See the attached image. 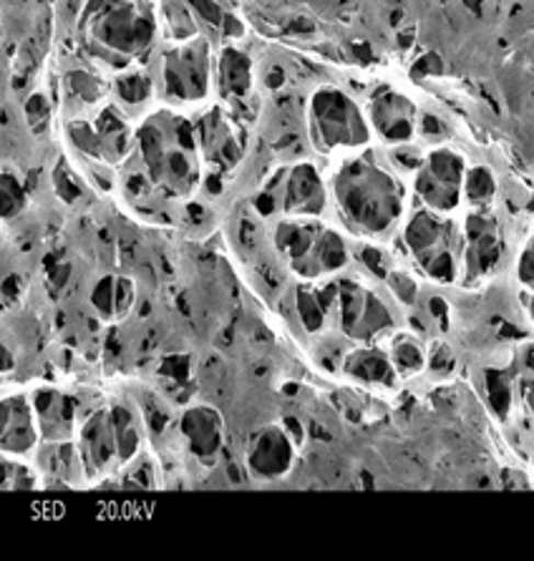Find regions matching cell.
<instances>
[{
	"label": "cell",
	"instance_id": "cell-11",
	"mask_svg": "<svg viewBox=\"0 0 534 561\" xmlns=\"http://www.w3.org/2000/svg\"><path fill=\"white\" fill-rule=\"evenodd\" d=\"M502 260V234L497 219L487 209H477L464 225V260L466 275L479 277Z\"/></svg>",
	"mask_w": 534,
	"mask_h": 561
},
{
	"label": "cell",
	"instance_id": "cell-29",
	"mask_svg": "<svg viewBox=\"0 0 534 561\" xmlns=\"http://www.w3.org/2000/svg\"><path fill=\"white\" fill-rule=\"evenodd\" d=\"M36 479L21 463H5V489H33Z\"/></svg>",
	"mask_w": 534,
	"mask_h": 561
},
{
	"label": "cell",
	"instance_id": "cell-33",
	"mask_svg": "<svg viewBox=\"0 0 534 561\" xmlns=\"http://www.w3.org/2000/svg\"><path fill=\"white\" fill-rule=\"evenodd\" d=\"M29 118H31V126H36V129H41V126H46L48 106H46V101L41 99V96H33L29 101Z\"/></svg>",
	"mask_w": 534,
	"mask_h": 561
},
{
	"label": "cell",
	"instance_id": "cell-37",
	"mask_svg": "<svg viewBox=\"0 0 534 561\" xmlns=\"http://www.w3.org/2000/svg\"><path fill=\"white\" fill-rule=\"evenodd\" d=\"M530 312H532V320H534V297H532V305H530Z\"/></svg>",
	"mask_w": 534,
	"mask_h": 561
},
{
	"label": "cell",
	"instance_id": "cell-7",
	"mask_svg": "<svg viewBox=\"0 0 534 561\" xmlns=\"http://www.w3.org/2000/svg\"><path fill=\"white\" fill-rule=\"evenodd\" d=\"M464 176V159L452 149H436L419 167L417 180H413V192H417L421 207L446 215V211L459 207Z\"/></svg>",
	"mask_w": 534,
	"mask_h": 561
},
{
	"label": "cell",
	"instance_id": "cell-16",
	"mask_svg": "<svg viewBox=\"0 0 534 561\" xmlns=\"http://www.w3.org/2000/svg\"><path fill=\"white\" fill-rule=\"evenodd\" d=\"M81 456L87 461V469H104V466L118 456L116 448V433L112 426L109 413L91 415L87 426L81 431Z\"/></svg>",
	"mask_w": 534,
	"mask_h": 561
},
{
	"label": "cell",
	"instance_id": "cell-9",
	"mask_svg": "<svg viewBox=\"0 0 534 561\" xmlns=\"http://www.w3.org/2000/svg\"><path fill=\"white\" fill-rule=\"evenodd\" d=\"M368 122L371 129L384 141L394 144V147H398V144H411V139L419 131L417 104L391 87H378L373 91L368 104Z\"/></svg>",
	"mask_w": 534,
	"mask_h": 561
},
{
	"label": "cell",
	"instance_id": "cell-30",
	"mask_svg": "<svg viewBox=\"0 0 534 561\" xmlns=\"http://www.w3.org/2000/svg\"><path fill=\"white\" fill-rule=\"evenodd\" d=\"M516 277H520L522 285H527L534 290V234L527 242V248L522 250L520 262H516Z\"/></svg>",
	"mask_w": 534,
	"mask_h": 561
},
{
	"label": "cell",
	"instance_id": "cell-8",
	"mask_svg": "<svg viewBox=\"0 0 534 561\" xmlns=\"http://www.w3.org/2000/svg\"><path fill=\"white\" fill-rule=\"evenodd\" d=\"M209 50L202 41H190L169 50L162 66L164 91L172 101H197L209 89Z\"/></svg>",
	"mask_w": 534,
	"mask_h": 561
},
{
	"label": "cell",
	"instance_id": "cell-25",
	"mask_svg": "<svg viewBox=\"0 0 534 561\" xmlns=\"http://www.w3.org/2000/svg\"><path fill=\"white\" fill-rule=\"evenodd\" d=\"M394 360L398 365V370L413 373V370H421L423 353L413 340H398V345L394 347Z\"/></svg>",
	"mask_w": 534,
	"mask_h": 561
},
{
	"label": "cell",
	"instance_id": "cell-24",
	"mask_svg": "<svg viewBox=\"0 0 534 561\" xmlns=\"http://www.w3.org/2000/svg\"><path fill=\"white\" fill-rule=\"evenodd\" d=\"M116 93L126 104H141V101L151 96V81L141 73H129L116 81Z\"/></svg>",
	"mask_w": 534,
	"mask_h": 561
},
{
	"label": "cell",
	"instance_id": "cell-35",
	"mask_svg": "<svg viewBox=\"0 0 534 561\" xmlns=\"http://www.w3.org/2000/svg\"><path fill=\"white\" fill-rule=\"evenodd\" d=\"M527 368H530L532 376L524 378V396H527V403L532 405V411H534V351H530V355H527Z\"/></svg>",
	"mask_w": 534,
	"mask_h": 561
},
{
	"label": "cell",
	"instance_id": "cell-36",
	"mask_svg": "<svg viewBox=\"0 0 534 561\" xmlns=\"http://www.w3.org/2000/svg\"><path fill=\"white\" fill-rule=\"evenodd\" d=\"M431 314L439 318V322H442L444 330L448 328L446 325V305H444V300H431Z\"/></svg>",
	"mask_w": 534,
	"mask_h": 561
},
{
	"label": "cell",
	"instance_id": "cell-23",
	"mask_svg": "<svg viewBox=\"0 0 534 561\" xmlns=\"http://www.w3.org/2000/svg\"><path fill=\"white\" fill-rule=\"evenodd\" d=\"M487 393H489V403L495 408V413L499 419H504L510 413L512 405V386L510 380L504 378V373L499 370H489L487 373Z\"/></svg>",
	"mask_w": 534,
	"mask_h": 561
},
{
	"label": "cell",
	"instance_id": "cell-2",
	"mask_svg": "<svg viewBox=\"0 0 534 561\" xmlns=\"http://www.w3.org/2000/svg\"><path fill=\"white\" fill-rule=\"evenodd\" d=\"M139 154L151 184L184 194L197 184V136L184 118H149L137 134Z\"/></svg>",
	"mask_w": 534,
	"mask_h": 561
},
{
	"label": "cell",
	"instance_id": "cell-21",
	"mask_svg": "<svg viewBox=\"0 0 534 561\" xmlns=\"http://www.w3.org/2000/svg\"><path fill=\"white\" fill-rule=\"evenodd\" d=\"M109 419H112V426L116 433L118 458H122V461H129V458L137 454V446H139V433L134 428L132 413L118 405L114 411H109Z\"/></svg>",
	"mask_w": 534,
	"mask_h": 561
},
{
	"label": "cell",
	"instance_id": "cell-3",
	"mask_svg": "<svg viewBox=\"0 0 534 561\" xmlns=\"http://www.w3.org/2000/svg\"><path fill=\"white\" fill-rule=\"evenodd\" d=\"M93 8L101 13L91 28V54L109 66H129L155 41V21L134 0H109Z\"/></svg>",
	"mask_w": 534,
	"mask_h": 561
},
{
	"label": "cell",
	"instance_id": "cell-28",
	"mask_svg": "<svg viewBox=\"0 0 534 561\" xmlns=\"http://www.w3.org/2000/svg\"><path fill=\"white\" fill-rule=\"evenodd\" d=\"M388 283H391L394 295H396L398 300H401L404 305H411L413 300H417L419 287H417V283H413V279H411L409 275H404V272H394V275L388 277Z\"/></svg>",
	"mask_w": 534,
	"mask_h": 561
},
{
	"label": "cell",
	"instance_id": "cell-12",
	"mask_svg": "<svg viewBox=\"0 0 534 561\" xmlns=\"http://www.w3.org/2000/svg\"><path fill=\"white\" fill-rule=\"evenodd\" d=\"M328 190L320 182V174L313 164L293 167L285 176L283 186V209L291 217L316 219L326 211Z\"/></svg>",
	"mask_w": 534,
	"mask_h": 561
},
{
	"label": "cell",
	"instance_id": "cell-19",
	"mask_svg": "<svg viewBox=\"0 0 534 561\" xmlns=\"http://www.w3.org/2000/svg\"><path fill=\"white\" fill-rule=\"evenodd\" d=\"M345 373L366 382H384V386H391L394 382L391 363H388L386 355L378 351L353 353L351 358L345 360Z\"/></svg>",
	"mask_w": 534,
	"mask_h": 561
},
{
	"label": "cell",
	"instance_id": "cell-15",
	"mask_svg": "<svg viewBox=\"0 0 534 561\" xmlns=\"http://www.w3.org/2000/svg\"><path fill=\"white\" fill-rule=\"evenodd\" d=\"M36 408L29 405L23 396L8 398L3 403V448L13 454H29L36 446Z\"/></svg>",
	"mask_w": 534,
	"mask_h": 561
},
{
	"label": "cell",
	"instance_id": "cell-31",
	"mask_svg": "<svg viewBox=\"0 0 534 561\" xmlns=\"http://www.w3.org/2000/svg\"><path fill=\"white\" fill-rule=\"evenodd\" d=\"M359 257H361L363 265H366L373 272V275L386 277V267H384L386 262H384V254H380L378 248H361Z\"/></svg>",
	"mask_w": 534,
	"mask_h": 561
},
{
	"label": "cell",
	"instance_id": "cell-18",
	"mask_svg": "<svg viewBox=\"0 0 534 561\" xmlns=\"http://www.w3.org/2000/svg\"><path fill=\"white\" fill-rule=\"evenodd\" d=\"M217 76H219V89H223L225 96L230 99L245 96L252 83V66L248 61V56L235 48H227L223 58H219Z\"/></svg>",
	"mask_w": 534,
	"mask_h": 561
},
{
	"label": "cell",
	"instance_id": "cell-14",
	"mask_svg": "<svg viewBox=\"0 0 534 561\" xmlns=\"http://www.w3.org/2000/svg\"><path fill=\"white\" fill-rule=\"evenodd\" d=\"M182 433L194 456L212 458L217 456L219 444H223V421L212 408H190L182 415Z\"/></svg>",
	"mask_w": 534,
	"mask_h": 561
},
{
	"label": "cell",
	"instance_id": "cell-34",
	"mask_svg": "<svg viewBox=\"0 0 534 561\" xmlns=\"http://www.w3.org/2000/svg\"><path fill=\"white\" fill-rule=\"evenodd\" d=\"M454 365V355L446 345H436L434 355H431V368L434 370H448Z\"/></svg>",
	"mask_w": 534,
	"mask_h": 561
},
{
	"label": "cell",
	"instance_id": "cell-10",
	"mask_svg": "<svg viewBox=\"0 0 534 561\" xmlns=\"http://www.w3.org/2000/svg\"><path fill=\"white\" fill-rule=\"evenodd\" d=\"M338 302H341L343 330L351 337L366 340L391 325V312L386 310V305L361 285L338 283Z\"/></svg>",
	"mask_w": 534,
	"mask_h": 561
},
{
	"label": "cell",
	"instance_id": "cell-32",
	"mask_svg": "<svg viewBox=\"0 0 534 561\" xmlns=\"http://www.w3.org/2000/svg\"><path fill=\"white\" fill-rule=\"evenodd\" d=\"M192 8L200 13V19L209 21V25H223L225 15L219 13V8L212 0H192Z\"/></svg>",
	"mask_w": 534,
	"mask_h": 561
},
{
	"label": "cell",
	"instance_id": "cell-1",
	"mask_svg": "<svg viewBox=\"0 0 534 561\" xmlns=\"http://www.w3.org/2000/svg\"><path fill=\"white\" fill-rule=\"evenodd\" d=\"M330 194L343 222L359 234H391L404 215L401 182L371 154L343 161L330 182Z\"/></svg>",
	"mask_w": 534,
	"mask_h": 561
},
{
	"label": "cell",
	"instance_id": "cell-5",
	"mask_svg": "<svg viewBox=\"0 0 534 561\" xmlns=\"http://www.w3.org/2000/svg\"><path fill=\"white\" fill-rule=\"evenodd\" d=\"M275 242L285 254L293 270L303 277L330 275L345 267L349 248L333 229L313 222L308 217H295L280 222L275 229Z\"/></svg>",
	"mask_w": 534,
	"mask_h": 561
},
{
	"label": "cell",
	"instance_id": "cell-13",
	"mask_svg": "<svg viewBox=\"0 0 534 561\" xmlns=\"http://www.w3.org/2000/svg\"><path fill=\"white\" fill-rule=\"evenodd\" d=\"M250 471L260 479H277L293 463V438H287L283 431L268 428L252 440L248 456Z\"/></svg>",
	"mask_w": 534,
	"mask_h": 561
},
{
	"label": "cell",
	"instance_id": "cell-6",
	"mask_svg": "<svg viewBox=\"0 0 534 561\" xmlns=\"http://www.w3.org/2000/svg\"><path fill=\"white\" fill-rule=\"evenodd\" d=\"M371 122L349 93L320 89L310 99V139L320 151L361 149L371 141Z\"/></svg>",
	"mask_w": 534,
	"mask_h": 561
},
{
	"label": "cell",
	"instance_id": "cell-22",
	"mask_svg": "<svg viewBox=\"0 0 534 561\" xmlns=\"http://www.w3.org/2000/svg\"><path fill=\"white\" fill-rule=\"evenodd\" d=\"M295 302H298V314L303 320V325L308 330H320L326 322V305L320 300L318 290H308V287H300L298 297H295Z\"/></svg>",
	"mask_w": 534,
	"mask_h": 561
},
{
	"label": "cell",
	"instance_id": "cell-4",
	"mask_svg": "<svg viewBox=\"0 0 534 561\" xmlns=\"http://www.w3.org/2000/svg\"><path fill=\"white\" fill-rule=\"evenodd\" d=\"M406 248L436 283H454L464 257V232L442 211L419 209L404 227Z\"/></svg>",
	"mask_w": 534,
	"mask_h": 561
},
{
	"label": "cell",
	"instance_id": "cell-17",
	"mask_svg": "<svg viewBox=\"0 0 534 561\" xmlns=\"http://www.w3.org/2000/svg\"><path fill=\"white\" fill-rule=\"evenodd\" d=\"M33 408H36L38 426L48 440L69 436L76 415V403L71 398L56 393V390H41V393L33 398Z\"/></svg>",
	"mask_w": 534,
	"mask_h": 561
},
{
	"label": "cell",
	"instance_id": "cell-27",
	"mask_svg": "<svg viewBox=\"0 0 534 561\" xmlns=\"http://www.w3.org/2000/svg\"><path fill=\"white\" fill-rule=\"evenodd\" d=\"M69 87H71V91H73V96L76 99H81V101H96L99 96H101V83L93 79L91 73H87V71H76V73H71L69 76Z\"/></svg>",
	"mask_w": 534,
	"mask_h": 561
},
{
	"label": "cell",
	"instance_id": "cell-20",
	"mask_svg": "<svg viewBox=\"0 0 534 561\" xmlns=\"http://www.w3.org/2000/svg\"><path fill=\"white\" fill-rule=\"evenodd\" d=\"M464 194H466V199L471 202V207L487 209L497 194V182H495V176H491L489 169L477 167V169H471V172H466Z\"/></svg>",
	"mask_w": 534,
	"mask_h": 561
},
{
	"label": "cell",
	"instance_id": "cell-26",
	"mask_svg": "<svg viewBox=\"0 0 534 561\" xmlns=\"http://www.w3.org/2000/svg\"><path fill=\"white\" fill-rule=\"evenodd\" d=\"M116 290H118V279H114V277L101 279V283L96 285V290L91 293V302L96 305L99 312L112 314L114 310H118V305H116Z\"/></svg>",
	"mask_w": 534,
	"mask_h": 561
}]
</instances>
